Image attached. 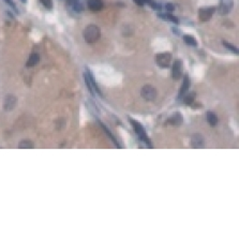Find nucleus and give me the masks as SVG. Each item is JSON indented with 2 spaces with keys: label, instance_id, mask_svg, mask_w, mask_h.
<instances>
[{
  "label": "nucleus",
  "instance_id": "13",
  "mask_svg": "<svg viewBox=\"0 0 239 239\" xmlns=\"http://www.w3.org/2000/svg\"><path fill=\"white\" fill-rule=\"evenodd\" d=\"M87 6L91 11H100L103 6V3H102V0H88Z\"/></svg>",
  "mask_w": 239,
  "mask_h": 239
},
{
  "label": "nucleus",
  "instance_id": "26",
  "mask_svg": "<svg viewBox=\"0 0 239 239\" xmlns=\"http://www.w3.org/2000/svg\"><path fill=\"white\" fill-rule=\"evenodd\" d=\"M79 2V0H68V3L71 4V6H74L75 3H77Z\"/></svg>",
  "mask_w": 239,
  "mask_h": 239
},
{
  "label": "nucleus",
  "instance_id": "25",
  "mask_svg": "<svg viewBox=\"0 0 239 239\" xmlns=\"http://www.w3.org/2000/svg\"><path fill=\"white\" fill-rule=\"evenodd\" d=\"M151 6H152L155 10H161V6L158 3H151Z\"/></svg>",
  "mask_w": 239,
  "mask_h": 239
},
{
  "label": "nucleus",
  "instance_id": "10",
  "mask_svg": "<svg viewBox=\"0 0 239 239\" xmlns=\"http://www.w3.org/2000/svg\"><path fill=\"white\" fill-rule=\"evenodd\" d=\"M16 103H17V99L15 95L13 94L6 95V99H4V110H13L15 107V105H16Z\"/></svg>",
  "mask_w": 239,
  "mask_h": 239
},
{
  "label": "nucleus",
  "instance_id": "2",
  "mask_svg": "<svg viewBox=\"0 0 239 239\" xmlns=\"http://www.w3.org/2000/svg\"><path fill=\"white\" fill-rule=\"evenodd\" d=\"M129 121L130 123L132 125V127H133L134 131H135V133L137 134L138 138H140L142 142H144L145 144L148 145V147H150V148H152V144H151L150 140L148 138V136H147V134L145 133V130L144 128H143V125H141L140 122H137L136 120H134V119L132 118H129Z\"/></svg>",
  "mask_w": 239,
  "mask_h": 239
},
{
  "label": "nucleus",
  "instance_id": "16",
  "mask_svg": "<svg viewBox=\"0 0 239 239\" xmlns=\"http://www.w3.org/2000/svg\"><path fill=\"white\" fill-rule=\"evenodd\" d=\"M40 61V56L38 55L37 53H33L29 56V59L27 61V67H34L39 64Z\"/></svg>",
  "mask_w": 239,
  "mask_h": 239
},
{
  "label": "nucleus",
  "instance_id": "5",
  "mask_svg": "<svg viewBox=\"0 0 239 239\" xmlns=\"http://www.w3.org/2000/svg\"><path fill=\"white\" fill-rule=\"evenodd\" d=\"M214 11H216V8H214V6H204V8H201L199 9V19H201L202 21H209V19L212 17V15H214Z\"/></svg>",
  "mask_w": 239,
  "mask_h": 239
},
{
  "label": "nucleus",
  "instance_id": "28",
  "mask_svg": "<svg viewBox=\"0 0 239 239\" xmlns=\"http://www.w3.org/2000/svg\"><path fill=\"white\" fill-rule=\"evenodd\" d=\"M144 2H151V0H144Z\"/></svg>",
  "mask_w": 239,
  "mask_h": 239
},
{
  "label": "nucleus",
  "instance_id": "27",
  "mask_svg": "<svg viewBox=\"0 0 239 239\" xmlns=\"http://www.w3.org/2000/svg\"><path fill=\"white\" fill-rule=\"evenodd\" d=\"M193 108H201L202 107V104H195V105H192Z\"/></svg>",
  "mask_w": 239,
  "mask_h": 239
},
{
  "label": "nucleus",
  "instance_id": "1",
  "mask_svg": "<svg viewBox=\"0 0 239 239\" xmlns=\"http://www.w3.org/2000/svg\"><path fill=\"white\" fill-rule=\"evenodd\" d=\"M101 36V30L98 26L95 25H89L84 30V39L88 44H93L100 39Z\"/></svg>",
  "mask_w": 239,
  "mask_h": 239
},
{
  "label": "nucleus",
  "instance_id": "6",
  "mask_svg": "<svg viewBox=\"0 0 239 239\" xmlns=\"http://www.w3.org/2000/svg\"><path fill=\"white\" fill-rule=\"evenodd\" d=\"M172 62V55L169 53H162L157 55V64L161 68H168Z\"/></svg>",
  "mask_w": 239,
  "mask_h": 239
},
{
  "label": "nucleus",
  "instance_id": "21",
  "mask_svg": "<svg viewBox=\"0 0 239 239\" xmlns=\"http://www.w3.org/2000/svg\"><path fill=\"white\" fill-rule=\"evenodd\" d=\"M41 3L43 4V6H45L46 9H48V10H51L52 6H53V3H52V0H40Z\"/></svg>",
  "mask_w": 239,
  "mask_h": 239
},
{
  "label": "nucleus",
  "instance_id": "17",
  "mask_svg": "<svg viewBox=\"0 0 239 239\" xmlns=\"http://www.w3.org/2000/svg\"><path fill=\"white\" fill-rule=\"evenodd\" d=\"M183 102L186 104H188V105H192L193 102H194L195 100V97H196V93L193 91V92H189V93H186V94H183Z\"/></svg>",
  "mask_w": 239,
  "mask_h": 239
},
{
  "label": "nucleus",
  "instance_id": "14",
  "mask_svg": "<svg viewBox=\"0 0 239 239\" xmlns=\"http://www.w3.org/2000/svg\"><path fill=\"white\" fill-rule=\"evenodd\" d=\"M206 117H207L208 123H209L211 127H214V125H217V123H218V117H217V115L214 114L212 110H208Z\"/></svg>",
  "mask_w": 239,
  "mask_h": 239
},
{
  "label": "nucleus",
  "instance_id": "15",
  "mask_svg": "<svg viewBox=\"0 0 239 239\" xmlns=\"http://www.w3.org/2000/svg\"><path fill=\"white\" fill-rule=\"evenodd\" d=\"M99 125H101V128H102V129H103V131L105 132V133H106V134H107V135H108V137H110V140L113 141V143H114V144L116 145V147H117V148H120V145H119V143L117 142V140H116V138H115V136L113 135L112 133H110V130H108V128L106 127V125H104V123H102L101 121H99Z\"/></svg>",
  "mask_w": 239,
  "mask_h": 239
},
{
  "label": "nucleus",
  "instance_id": "12",
  "mask_svg": "<svg viewBox=\"0 0 239 239\" xmlns=\"http://www.w3.org/2000/svg\"><path fill=\"white\" fill-rule=\"evenodd\" d=\"M168 120L172 125L179 127V125H181L182 122H183V117H182V115L180 114V113H176V114H174Z\"/></svg>",
  "mask_w": 239,
  "mask_h": 239
},
{
  "label": "nucleus",
  "instance_id": "23",
  "mask_svg": "<svg viewBox=\"0 0 239 239\" xmlns=\"http://www.w3.org/2000/svg\"><path fill=\"white\" fill-rule=\"evenodd\" d=\"M165 8H166L167 11H174L175 10V6H174V4H172V3H166Z\"/></svg>",
  "mask_w": 239,
  "mask_h": 239
},
{
  "label": "nucleus",
  "instance_id": "19",
  "mask_svg": "<svg viewBox=\"0 0 239 239\" xmlns=\"http://www.w3.org/2000/svg\"><path fill=\"white\" fill-rule=\"evenodd\" d=\"M18 147L19 148H32V147H33V144H32V142H30V141L25 140V141H21V142L19 143Z\"/></svg>",
  "mask_w": 239,
  "mask_h": 239
},
{
  "label": "nucleus",
  "instance_id": "8",
  "mask_svg": "<svg viewBox=\"0 0 239 239\" xmlns=\"http://www.w3.org/2000/svg\"><path fill=\"white\" fill-rule=\"evenodd\" d=\"M191 145L193 148H204L205 147V138L199 133L193 134L191 137Z\"/></svg>",
  "mask_w": 239,
  "mask_h": 239
},
{
  "label": "nucleus",
  "instance_id": "9",
  "mask_svg": "<svg viewBox=\"0 0 239 239\" xmlns=\"http://www.w3.org/2000/svg\"><path fill=\"white\" fill-rule=\"evenodd\" d=\"M233 0H221L220 6H219V14L220 15H226L227 13L231 11V9L233 8Z\"/></svg>",
  "mask_w": 239,
  "mask_h": 239
},
{
  "label": "nucleus",
  "instance_id": "22",
  "mask_svg": "<svg viewBox=\"0 0 239 239\" xmlns=\"http://www.w3.org/2000/svg\"><path fill=\"white\" fill-rule=\"evenodd\" d=\"M4 1H6V3H8L9 6H11V8H13V9H14L15 11H17V9H16V6H15V3H14V2H13V0H4Z\"/></svg>",
  "mask_w": 239,
  "mask_h": 239
},
{
  "label": "nucleus",
  "instance_id": "18",
  "mask_svg": "<svg viewBox=\"0 0 239 239\" xmlns=\"http://www.w3.org/2000/svg\"><path fill=\"white\" fill-rule=\"evenodd\" d=\"M183 41H184V43H187L188 45H191V46H197V41L191 36H184Z\"/></svg>",
  "mask_w": 239,
  "mask_h": 239
},
{
  "label": "nucleus",
  "instance_id": "3",
  "mask_svg": "<svg viewBox=\"0 0 239 239\" xmlns=\"http://www.w3.org/2000/svg\"><path fill=\"white\" fill-rule=\"evenodd\" d=\"M84 79H85V83H86L87 88H88V90L90 91L91 94L94 95V92H98L100 95H101V91H100L97 83H95L94 79H93L92 73L90 72V70H88V68H86V72L84 73Z\"/></svg>",
  "mask_w": 239,
  "mask_h": 239
},
{
  "label": "nucleus",
  "instance_id": "20",
  "mask_svg": "<svg viewBox=\"0 0 239 239\" xmlns=\"http://www.w3.org/2000/svg\"><path fill=\"white\" fill-rule=\"evenodd\" d=\"M222 44L224 45V46L226 47L227 49H229V51H231V52H233L234 54H236V55H237V54H238V49L236 48V47L234 46V45L229 44V42H226V41H222Z\"/></svg>",
  "mask_w": 239,
  "mask_h": 239
},
{
  "label": "nucleus",
  "instance_id": "4",
  "mask_svg": "<svg viewBox=\"0 0 239 239\" xmlns=\"http://www.w3.org/2000/svg\"><path fill=\"white\" fill-rule=\"evenodd\" d=\"M142 98L146 101H153L157 98V89L150 85H146L141 90Z\"/></svg>",
  "mask_w": 239,
  "mask_h": 239
},
{
  "label": "nucleus",
  "instance_id": "24",
  "mask_svg": "<svg viewBox=\"0 0 239 239\" xmlns=\"http://www.w3.org/2000/svg\"><path fill=\"white\" fill-rule=\"evenodd\" d=\"M133 1L135 2V3L137 4V6H144V3H145L144 0H133Z\"/></svg>",
  "mask_w": 239,
  "mask_h": 239
},
{
  "label": "nucleus",
  "instance_id": "7",
  "mask_svg": "<svg viewBox=\"0 0 239 239\" xmlns=\"http://www.w3.org/2000/svg\"><path fill=\"white\" fill-rule=\"evenodd\" d=\"M182 72H183V64L181 60H175L172 67V75L175 80H178L181 77Z\"/></svg>",
  "mask_w": 239,
  "mask_h": 239
},
{
  "label": "nucleus",
  "instance_id": "29",
  "mask_svg": "<svg viewBox=\"0 0 239 239\" xmlns=\"http://www.w3.org/2000/svg\"><path fill=\"white\" fill-rule=\"evenodd\" d=\"M26 1H27V0H21V2H24V3H25Z\"/></svg>",
  "mask_w": 239,
  "mask_h": 239
},
{
  "label": "nucleus",
  "instance_id": "11",
  "mask_svg": "<svg viewBox=\"0 0 239 239\" xmlns=\"http://www.w3.org/2000/svg\"><path fill=\"white\" fill-rule=\"evenodd\" d=\"M190 85H191V79L189 77V75H184L183 77V82H182V86L180 87L179 89V95L178 97L181 98L183 97V94H186L188 92L189 88H190Z\"/></svg>",
  "mask_w": 239,
  "mask_h": 239
}]
</instances>
